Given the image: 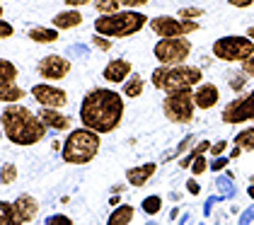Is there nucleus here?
I'll use <instances>...</instances> for the list:
<instances>
[{
	"mask_svg": "<svg viewBox=\"0 0 254 225\" xmlns=\"http://www.w3.org/2000/svg\"><path fill=\"white\" fill-rule=\"evenodd\" d=\"M124 114H126L124 94L112 87H95L82 97L78 116L85 129L99 133V136H107L121 126Z\"/></svg>",
	"mask_w": 254,
	"mask_h": 225,
	"instance_id": "obj_1",
	"label": "nucleus"
},
{
	"mask_svg": "<svg viewBox=\"0 0 254 225\" xmlns=\"http://www.w3.org/2000/svg\"><path fill=\"white\" fill-rule=\"evenodd\" d=\"M0 124H2L5 138L12 146H20V148H29V146L41 143L46 138V131H49L39 114H34L24 104H7V107H2Z\"/></svg>",
	"mask_w": 254,
	"mask_h": 225,
	"instance_id": "obj_2",
	"label": "nucleus"
},
{
	"mask_svg": "<svg viewBox=\"0 0 254 225\" xmlns=\"http://www.w3.org/2000/svg\"><path fill=\"white\" fill-rule=\"evenodd\" d=\"M150 82L157 92L165 94L179 90H196L203 82V71L198 66H157L150 73Z\"/></svg>",
	"mask_w": 254,
	"mask_h": 225,
	"instance_id": "obj_3",
	"label": "nucleus"
},
{
	"mask_svg": "<svg viewBox=\"0 0 254 225\" xmlns=\"http://www.w3.org/2000/svg\"><path fill=\"white\" fill-rule=\"evenodd\" d=\"M150 24V17L143 10H121L117 15H104L95 19V34L107 39H126L138 34L143 27Z\"/></svg>",
	"mask_w": 254,
	"mask_h": 225,
	"instance_id": "obj_4",
	"label": "nucleus"
},
{
	"mask_svg": "<svg viewBox=\"0 0 254 225\" xmlns=\"http://www.w3.org/2000/svg\"><path fill=\"white\" fill-rule=\"evenodd\" d=\"M99 148H102V136L80 126V129H73L65 136L61 155H63L65 165H87L97 157Z\"/></svg>",
	"mask_w": 254,
	"mask_h": 225,
	"instance_id": "obj_5",
	"label": "nucleus"
},
{
	"mask_svg": "<svg viewBox=\"0 0 254 225\" xmlns=\"http://www.w3.org/2000/svg\"><path fill=\"white\" fill-rule=\"evenodd\" d=\"M213 56L225 63H245L254 56V41L242 34H228L213 41Z\"/></svg>",
	"mask_w": 254,
	"mask_h": 225,
	"instance_id": "obj_6",
	"label": "nucleus"
},
{
	"mask_svg": "<svg viewBox=\"0 0 254 225\" xmlns=\"http://www.w3.org/2000/svg\"><path fill=\"white\" fill-rule=\"evenodd\" d=\"M162 114H165V119L170 124H189L196 114L194 90H179V92L165 94Z\"/></svg>",
	"mask_w": 254,
	"mask_h": 225,
	"instance_id": "obj_7",
	"label": "nucleus"
},
{
	"mask_svg": "<svg viewBox=\"0 0 254 225\" xmlns=\"http://www.w3.org/2000/svg\"><path fill=\"white\" fill-rule=\"evenodd\" d=\"M191 41L187 37L182 39H157L153 46V56L157 58L160 66H187L191 56Z\"/></svg>",
	"mask_w": 254,
	"mask_h": 225,
	"instance_id": "obj_8",
	"label": "nucleus"
},
{
	"mask_svg": "<svg viewBox=\"0 0 254 225\" xmlns=\"http://www.w3.org/2000/svg\"><path fill=\"white\" fill-rule=\"evenodd\" d=\"M150 32L155 34L157 39H182L189 37L198 32V22L194 19H182V17H172V15H157V17H150Z\"/></svg>",
	"mask_w": 254,
	"mask_h": 225,
	"instance_id": "obj_9",
	"label": "nucleus"
},
{
	"mask_svg": "<svg viewBox=\"0 0 254 225\" xmlns=\"http://www.w3.org/2000/svg\"><path fill=\"white\" fill-rule=\"evenodd\" d=\"M220 119H223V124H228V126H237V124L254 121V90L230 99V102L223 107Z\"/></svg>",
	"mask_w": 254,
	"mask_h": 225,
	"instance_id": "obj_10",
	"label": "nucleus"
},
{
	"mask_svg": "<svg viewBox=\"0 0 254 225\" xmlns=\"http://www.w3.org/2000/svg\"><path fill=\"white\" fill-rule=\"evenodd\" d=\"M29 94L37 99L39 107H46V109H63L68 104V92L59 87V85H49V82H39L34 85Z\"/></svg>",
	"mask_w": 254,
	"mask_h": 225,
	"instance_id": "obj_11",
	"label": "nucleus"
},
{
	"mask_svg": "<svg viewBox=\"0 0 254 225\" xmlns=\"http://www.w3.org/2000/svg\"><path fill=\"white\" fill-rule=\"evenodd\" d=\"M37 73H39L41 80H46V82L63 80L65 75L70 73V61L59 56V54H49V56H44L39 63H37Z\"/></svg>",
	"mask_w": 254,
	"mask_h": 225,
	"instance_id": "obj_12",
	"label": "nucleus"
},
{
	"mask_svg": "<svg viewBox=\"0 0 254 225\" xmlns=\"http://www.w3.org/2000/svg\"><path fill=\"white\" fill-rule=\"evenodd\" d=\"M104 80L107 82H114V85H124L131 75H133V66H131V61L128 58H112L107 66H104Z\"/></svg>",
	"mask_w": 254,
	"mask_h": 225,
	"instance_id": "obj_13",
	"label": "nucleus"
},
{
	"mask_svg": "<svg viewBox=\"0 0 254 225\" xmlns=\"http://www.w3.org/2000/svg\"><path fill=\"white\" fill-rule=\"evenodd\" d=\"M218 102H220V87H218L215 82H201V85L194 90L196 109L208 112V109H213Z\"/></svg>",
	"mask_w": 254,
	"mask_h": 225,
	"instance_id": "obj_14",
	"label": "nucleus"
},
{
	"mask_svg": "<svg viewBox=\"0 0 254 225\" xmlns=\"http://www.w3.org/2000/svg\"><path fill=\"white\" fill-rule=\"evenodd\" d=\"M155 172H157V162H140V165H136V167L126 169V182H128L131 187L140 189L155 177Z\"/></svg>",
	"mask_w": 254,
	"mask_h": 225,
	"instance_id": "obj_15",
	"label": "nucleus"
},
{
	"mask_svg": "<svg viewBox=\"0 0 254 225\" xmlns=\"http://www.w3.org/2000/svg\"><path fill=\"white\" fill-rule=\"evenodd\" d=\"M39 116H41V121L46 124V129L70 133V124H73V119H70L68 114H63L61 109H46V107H39Z\"/></svg>",
	"mask_w": 254,
	"mask_h": 225,
	"instance_id": "obj_16",
	"label": "nucleus"
},
{
	"mask_svg": "<svg viewBox=\"0 0 254 225\" xmlns=\"http://www.w3.org/2000/svg\"><path fill=\"white\" fill-rule=\"evenodd\" d=\"M15 211H17V216L22 218V223H32L37 216H39V201L32 196V194H20L15 201Z\"/></svg>",
	"mask_w": 254,
	"mask_h": 225,
	"instance_id": "obj_17",
	"label": "nucleus"
},
{
	"mask_svg": "<svg viewBox=\"0 0 254 225\" xmlns=\"http://www.w3.org/2000/svg\"><path fill=\"white\" fill-rule=\"evenodd\" d=\"M82 22H85V17H82V12H80V10L65 7L63 12L54 15V19H51V27H56L59 32H68V29H75V27H80Z\"/></svg>",
	"mask_w": 254,
	"mask_h": 225,
	"instance_id": "obj_18",
	"label": "nucleus"
},
{
	"mask_svg": "<svg viewBox=\"0 0 254 225\" xmlns=\"http://www.w3.org/2000/svg\"><path fill=\"white\" fill-rule=\"evenodd\" d=\"M27 37L32 39L34 44H54V41H59L61 32L56 27H29Z\"/></svg>",
	"mask_w": 254,
	"mask_h": 225,
	"instance_id": "obj_19",
	"label": "nucleus"
},
{
	"mask_svg": "<svg viewBox=\"0 0 254 225\" xmlns=\"http://www.w3.org/2000/svg\"><path fill=\"white\" fill-rule=\"evenodd\" d=\"M133 216H136V208L131 206V204H121V206H117L112 211L107 225H131Z\"/></svg>",
	"mask_w": 254,
	"mask_h": 225,
	"instance_id": "obj_20",
	"label": "nucleus"
},
{
	"mask_svg": "<svg viewBox=\"0 0 254 225\" xmlns=\"http://www.w3.org/2000/svg\"><path fill=\"white\" fill-rule=\"evenodd\" d=\"M143 90H145V80H143V75L140 73H133L126 82H124V85H121V94H124V97H128V99L140 97Z\"/></svg>",
	"mask_w": 254,
	"mask_h": 225,
	"instance_id": "obj_21",
	"label": "nucleus"
},
{
	"mask_svg": "<svg viewBox=\"0 0 254 225\" xmlns=\"http://www.w3.org/2000/svg\"><path fill=\"white\" fill-rule=\"evenodd\" d=\"M15 82H17V66H15L12 61L2 58V61H0V90L12 87Z\"/></svg>",
	"mask_w": 254,
	"mask_h": 225,
	"instance_id": "obj_22",
	"label": "nucleus"
},
{
	"mask_svg": "<svg viewBox=\"0 0 254 225\" xmlns=\"http://www.w3.org/2000/svg\"><path fill=\"white\" fill-rule=\"evenodd\" d=\"M233 143H235V148H240L242 152H254V126H247V129L237 131Z\"/></svg>",
	"mask_w": 254,
	"mask_h": 225,
	"instance_id": "obj_23",
	"label": "nucleus"
},
{
	"mask_svg": "<svg viewBox=\"0 0 254 225\" xmlns=\"http://www.w3.org/2000/svg\"><path fill=\"white\" fill-rule=\"evenodd\" d=\"M0 225H24L22 218L17 216L12 201H2V204H0Z\"/></svg>",
	"mask_w": 254,
	"mask_h": 225,
	"instance_id": "obj_24",
	"label": "nucleus"
},
{
	"mask_svg": "<svg viewBox=\"0 0 254 225\" xmlns=\"http://www.w3.org/2000/svg\"><path fill=\"white\" fill-rule=\"evenodd\" d=\"M24 90H22L20 85H12V87H5V90H0V102H2V107H7V104H20L22 99H24Z\"/></svg>",
	"mask_w": 254,
	"mask_h": 225,
	"instance_id": "obj_25",
	"label": "nucleus"
},
{
	"mask_svg": "<svg viewBox=\"0 0 254 225\" xmlns=\"http://www.w3.org/2000/svg\"><path fill=\"white\" fill-rule=\"evenodd\" d=\"M92 7H95L97 17H104V15H117V12H121L124 5L119 0H95Z\"/></svg>",
	"mask_w": 254,
	"mask_h": 225,
	"instance_id": "obj_26",
	"label": "nucleus"
},
{
	"mask_svg": "<svg viewBox=\"0 0 254 225\" xmlns=\"http://www.w3.org/2000/svg\"><path fill=\"white\" fill-rule=\"evenodd\" d=\"M140 208H143V213H145V216H157V213L162 211V196H160V194H150V196H145V199L140 201Z\"/></svg>",
	"mask_w": 254,
	"mask_h": 225,
	"instance_id": "obj_27",
	"label": "nucleus"
},
{
	"mask_svg": "<svg viewBox=\"0 0 254 225\" xmlns=\"http://www.w3.org/2000/svg\"><path fill=\"white\" fill-rule=\"evenodd\" d=\"M0 182H2V187H10V184L17 182V165H15V162H2Z\"/></svg>",
	"mask_w": 254,
	"mask_h": 225,
	"instance_id": "obj_28",
	"label": "nucleus"
},
{
	"mask_svg": "<svg viewBox=\"0 0 254 225\" xmlns=\"http://www.w3.org/2000/svg\"><path fill=\"white\" fill-rule=\"evenodd\" d=\"M211 169V162L206 160V155H198V157H194L191 160V167H189V172L194 174V177H201L203 172H208Z\"/></svg>",
	"mask_w": 254,
	"mask_h": 225,
	"instance_id": "obj_29",
	"label": "nucleus"
},
{
	"mask_svg": "<svg viewBox=\"0 0 254 225\" xmlns=\"http://www.w3.org/2000/svg\"><path fill=\"white\" fill-rule=\"evenodd\" d=\"M201 15H203L201 7H182V10H179V17L182 19H194V22H198Z\"/></svg>",
	"mask_w": 254,
	"mask_h": 225,
	"instance_id": "obj_30",
	"label": "nucleus"
},
{
	"mask_svg": "<svg viewBox=\"0 0 254 225\" xmlns=\"http://www.w3.org/2000/svg\"><path fill=\"white\" fill-rule=\"evenodd\" d=\"M245 82H247V75L245 73L230 75V90H233V92H242V90H245Z\"/></svg>",
	"mask_w": 254,
	"mask_h": 225,
	"instance_id": "obj_31",
	"label": "nucleus"
},
{
	"mask_svg": "<svg viewBox=\"0 0 254 225\" xmlns=\"http://www.w3.org/2000/svg\"><path fill=\"white\" fill-rule=\"evenodd\" d=\"M46 225H75V223L68 216H63V213H54V216L46 218Z\"/></svg>",
	"mask_w": 254,
	"mask_h": 225,
	"instance_id": "obj_32",
	"label": "nucleus"
},
{
	"mask_svg": "<svg viewBox=\"0 0 254 225\" xmlns=\"http://www.w3.org/2000/svg\"><path fill=\"white\" fill-rule=\"evenodd\" d=\"M92 44L97 46L99 51H109V49H112V39L102 37V34H95V37H92Z\"/></svg>",
	"mask_w": 254,
	"mask_h": 225,
	"instance_id": "obj_33",
	"label": "nucleus"
},
{
	"mask_svg": "<svg viewBox=\"0 0 254 225\" xmlns=\"http://www.w3.org/2000/svg\"><path fill=\"white\" fill-rule=\"evenodd\" d=\"M126 10H140V7H145L150 0H119Z\"/></svg>",
	"mask_w": 254,
	"mask_h": 225,
	"instance_id": "obj_34",
	"label": "nucleus"
},
{
	"mask_svg": "<svg viewBox=\"0 0 254 225\" xmlns=\"http://www.w3.org/2000/svg\"><path fill=\"white\" fill-rule=\"evenodd\" d=\"M12 34H15V29H12V24H10L7 19H2V22H0V39L5 41V39H10V37H12Z\"/></svg>",
	"mask_w": 254,
	"mask_h": 225,
	"instance_id": "obj_35",
	"label": "nucleus"
},
{
	"mask_svg": "<svg viewBox=\"0 0 254 225\" xmlns=\"http://www.w3.org/2000/svg\"><path fill=\"white\" fill-rule=\"evenodd\" d=\"M225 148H228V143H225V141H218V143H213V146H211V150H208V152H211L213 157H220V155L225 152Z\"/></svg>",
	"mask_w": 254,
	"mask_h": 225,
	"instance_id": "obj_36",
	"label": "nucleus"
},
{
	"mask_svg": "<svg viewBox=\"0 0 254 225\" xmlns=\"http://www.w3.org/2000/svg\"><path fill=\"white\" fill-rule=\"evenodd\" d=\"M228 5H230V7H237V10H247V7L254 5V0H228Z\"/></svg>",
	"mask_w": 254,
	"mask_h": 225,
	"instance_id": "obj_37",
	"label": "nucleus"
},
{
	"mask_svg": "<svg viewBox=\"0 0 254 225\" xmlns=\"http://www.w3.org/2000/svg\"><path fill=\"white\" fill-rule=\"evenodd\" d=\"M95 0H65V7H73V10H80L85 5H92Z\"/></svg>",
	"mask_w": 254,
	"mask_h": 225,
	"instance_id": "obj_38",
	"label": "nucleus"
},
{
	"mask_svg": "<svg viewBox=\"0 0 254 225\" xmlns=\"http://www.w3.org/2000/svg\"><path fill=\"white\" fill-rule=\"evenodd\" d=\"M242 73L247 75L250 80H254V56L250 58V61H245V63H242Z\"/></svg>",
	"mask_w": 254,
	"mask_h": 225,
	"instance_id": "obj_39",
	"label": "nucleus"
},
{
	"mask_svg": "<svg viewBox=\"0 0 254 225\" xmlns=\"http://www.w3.org/2000/svg\"><path fill=\"white\" fill-rule=\"evenodd\" d=\"M228 162H230L228 157H215L213 162H211V169H213V172H220V169L228 167Z\"/></svg>",
	"mask_w": 254,
	"mask_h": 225,
	"instance_id": "obj_40",
	"label": "nucleus"
},
{
	"mask_svg": "<svg viewBox=\"0 0 254 225\" xmlns=\"http://www.w3.org/2000/svg\"><path fill=\"white\" fill-rule=\"evenodd\" d=\"M187 191H189L191 196H198V194H201V184H198L196 179H189V182H187Z\"/></svg>",
	"mask_w": 254,
	"mask_h": 225,
	"instance_id": "obj_41",
	"label": "nucleus"
},
{
	"mask_svg": "<svg viewBox=\"0 0 254 225\" xmlns=\"http://www.w3.org/2000/svg\"><path fill=\"white\" fill-rule=\"evenodd\" d=\"M191 141H194V136H189V138H184L182 143H179V148H177V152H184V150L191 146Z\"/></svg>",
	"mask_w": 254,
	"mask_h": 225,
	"instance_id": "obj_42",
	"label": "nucleus"
},
{
	"mask_svg": "<svg viewBox=\"0 0 254 225\" xmlns=\"http://www.w3.org/2000/svg\"><path fill=\"white\" fill-rule=\"evenodd\" d=\"M245 37H250L254 41V24H252V27H247V34H245Z\"/></svg>",
	"mask_w": 254,
	"mask_h": 225,
	"instance_id": "obj_43",
	"label": "nucleus"
},
{
	"mask_svg": "<svg viewBox=\"0 0 254 225\" xmlns=\"http://www.w3.org/2000/svg\"><path fill=\"white\" fill-rule=\"evenodd\" d=\"M240 155H242V150H240V148H233V152H230V157H240Z\"/></svg>",
	"mask_w": 254,
	"mask_h": 225,
	"instance_id": "obj_44",
	"label": "nucleus"
},
{
	"mask_svg": "<svg viewBox=\"0 0 254 225\" xmlns=\"http://www.w3.org/2000/svg\"><path fill=\"white\" fill-rule=\"evenodd\" d=\"M247 194H250V199H254V184H250V189H247Z\"/></svg>",
	"mask_w": 254,
	"mask_h": 225,
	"instance_id": "obj_45",
	"label": "nucleus"
},
{
	"mask_svg": "<svg viewBox=\"0 0 254 225\" xmlns=\"http://www.w3.org/2000/svg\"><path fill=\"white\" fill-rule=\"evenodd\" d=\"M250 182H252V184H254V172H252V177H250Z\"/></svg>",
	"mask_w": 254,
	"mask_h": 225,
	"instance_id": "obj_46",
	"label": "nucleus"
},
{
	"mask_svg": "<svg viewBox=\"0 0 254 225\" xmlns=\"http://www.w3.org/2000/svg\"><path fill=\"white\" fill-rule=\"evenodd\" d=\"M5 2H10V0H5Z\"/></svg>",
	"mask_w": 254,
	"mask_h": 225,
	"instance_id": "obj_47",
	"label": "nucleus"
}]
</instances>
